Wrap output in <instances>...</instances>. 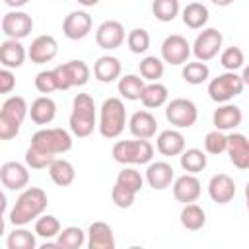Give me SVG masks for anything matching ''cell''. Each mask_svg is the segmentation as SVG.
Returning <instances> with one entry per match:
<instances>
[{
  "instance_id": "6da1fadb",
  "label": "cell",
  "mask_w": 249,
  "mask_h": 249,
  "mask_svg": "<svg viewBox=\"0 0 249 249\" xmlns=\"http://www.w3.org/2000/svg\"><path fill=\"white\" fill-rule=\"evenodd\" d=\"M72 148V134L64 128H41L31 136V146L25 152V163L31 169H47L58 154Z\"/></svg>"
},
{
  "instance_id": "d6986e66",
  "label": "cell",
  "mask_w": 249,
  "mask_h": 249,
  "mask_svg": "<svg viewBox=\"0 0 249 249\" xmlns=\"http://www.w3.org/2000/svg\"><path fill=\"white\" fill-rule=\"evenodd\" d=\"M241 121H243V113L233 103H220V107L214 109V113H212L214 126L218 130H224V132L237 128L241 124Z\"/></svg>"
},
{
  "instance_id": "f1b7e54d",
  "label": "cell",
  "mask_w": 249,
  "mask_h": 249,
  "mask_svg": "<svg viewBox=\"0 0 249 249\" xmlns=\"http://www.w3.org/2000/svg\"><path fill=\"white\" fill-rule=\"evenodd\" d=\"M181 18H183V23L189 27V29H202L210 18V12L204 4L200 2H191L183 8L181 12Z\"/></svg>"
},
{
  "instance_id": "ab89813d",
  "label": "cell",
  "mask_w": 249,
  "mask_h": 249,
  "mask_svg": "<svg viewBox=\"0 0 249 249\" xmlns=\"http://www.w3.org/2000/svg\"><path fill=\"white\" fill-rule=\"evenodd\" d=\"M204 150L210 154V156H220L222 152L228 150V134H224V130H210L206 136H204Z\"/></svg>"
},
{
  "instance_id": "7dc6e473",
  "label": "cell",
  "mask_w": 249,
  "mask_h": 249,
  "mask_svg": "<svg viewBox=\"0 0 249 249\" xmlns=\"http://www.w3.org/2000/svg\"><path fill=\"white\" fill-rule=\"evenodd\" d=\"M29 0H4V4L8 6V8H14V10H19L21 6H25Z\"/></svg>"
},
{
  "instance_id": "e0dca14e",
  "label": "cell",
  "mask_w": 249,
  "mask_h": 249,
  "mask_svg": "<svg viewBox=\"0 0 249 249\" xmlns=\"http://www.w3.org/2000/svg\"><path fill=\"white\" fill-rule=\"evenodd\" d=\"M200 187L202 185L195 173H185L173 181V196H175V200H179L183 204L195 202L200 196V191H202Z\"/></svg>"
},
{
  "instance_id": "7a4b0ae2",
  "label": "cell",
  "mask_w": 249,
  "mask_h": 249,
  "mask_svg": "<svg viewBox=\"0 0 249 249\" xmlns=\"http://www.w3.org/2000/svg\"><path fill=\"white\" fill-rule=\"evenodd\" d=\"M47 204H49V198L43 189L27 187L16 198V204L12 206L8 220L12 226H27L47 210Z\"/></svg>"
},
{
  "instance_id": "b9f144b4",
  "label": "cell",
  "mask_w": 249,
  "mask_h": 249,
  "mask_svg": "<svg viewBox=\"0 0 249 249\" xmlns=\"http://www.w3.org/2000/svg\"><path fill=\"white\" fill-rule=\"evenodd\" d=\"M243 62H245V56H243V51L239 47L231 45V47L224 49L222 54H220V64L230 72H235V70L243 68Z\"/></svg>"
},
{
  "instance_id": "ba28073f",
  "label": "cell",
  "mask_w": 249,
  "mask_h": 249,
  "mask_svg": "<svg viewBox=\"0 0 249 249\" xmlns=\"http://www.w3.org/2000/svg\"><path fill=\"white\" fill-rule=\"evenodd\" d=\"M54 72V78H56V86L60 91H66L70 88H80V86H86L88 80H89V66L84 62V60H68L64 64H58L53 68Z\"/></svg>"
},
{
  "instance_id": "484cf974",
  "label": "cell",
  "mask_w": 249,
  "mask_h": 249,
  "mask_svg": "<svg viewBox=\"0 0 249 249\" xmlns=\"http://www.w3.org/2000/svg\"><path fill=\"white\" fill-rule=\"evenodd\" d=\"M93 76L101 84H111L121 78V60L111 54H103L93 64Z\"/></svg>"
},
{
  "instance_id": "c3c4849f",
  "label": "cell",
  "mask_w": 249,
  "mask_h": 249,
  "mask_svg": "<svg viewBox=\"0 0 249 249\" xmlns=\"http://www.w3.org/2000/svg\"><path fill=\"white\" fill-rule=\"evenodd\" d=\"M212 4H216V6H220V8H226V6H230V4H233V0H210Z\"/></svg>"
},
{
  "instance_id": "cb8c5ba5",
  "label": "cell",
  "mask_w": 249,
  "mask_h": 249,
  "mask_svg": "<svg viewBox=\"0 0 249 249\" xmlns=\"http://www.w3.org/2000/svg\"><path fill=\"white\" fill-rule=\"evenodd\" d=\"M88 247L89 249H115V235L109 224L93 222L88 228Z\"/></svg>"
},
{
  "instance_id": "ffe728a7",
  "label": "cell",
  "mask_w": 249,
  "mask_h": 249,
  "mask_svg": "<svg viewBox=\"0 0 249 249\" xmlns=\"http://www.w3.org/2000/svg\"><path fill=\"white\" fill-rule=\"evenodd\" d=\"M175 181V171L167 161H152L146 169V183L154 191H163Z\"/></svg>"
},
{
  "instance_id": "f35d334b",
  "label": "cell",
  "mask_w": 249,
  "mask_h": 249,
  "mask_svg": "<svg viewBox=\"0 0 249 249\" xmlns=\"http://www.w3.org/2000/svg\"><path fill=\"white\" fill-rule=\"evenodd\" d=\"M35 233L43 239H53L60 233V222L53 214H41L35 220Z\"/></svg>"
},
{
  "instance_id": "f907efd6",
  "label": "cell",
  "mask_w": 249,
  "mask_h": 249,
  "mask_svg": "<svg viewBox=\"0 0 249 249\" xmlns=\"http://www.w3.org/2000/svg\"><path fill=\"white\" fill-rule=\"evenodd\" d=\"M78 4H82V6H86V8H89V6H95V4H99V0H76Z\"/></svg>"
},
{
  "instance_id": "74e56055",
  "label": "cell",
  "mask_w": 249,
  "mask_h": 249,
  "mask_svg": "<svg viewBox=\"0 0 249 249\" xmlns=\"http://www.w3.org/2000/svg\"><path fill=\"white\" fill-rule=\"evenodd\" d=\"M140 76L148 82H160V78L163 76V58H158V56H144L140 60Z\"/></svg>"
},
{
  "instance_id": "4dcf8cb0",
  "label": "cell",
  "mask_w": 249,
  "mask_h": 249,
  "mask_svg": "<svg viewBox=\"0 0 249 249\" xmlns=\"http://www.w3.org/2000/svg\"><path fill=\"white\" fill-rule=\"evenodd\" d=\"M167 97H169V91H167V88L163 84L150 82V84H146L140 101H142V105L146 109H158V107L167 103Z\"/></svg>"
},
{
  "instance_id": "bcb514c9",
  "label": "cell",
  "mask_w": 249,
  "mask_h": 249,
  "mask_svg": "<svg viewBox=\"0 0 249 249\" xmlns=\"http://www.w3.org/2000/svg\"><path fill=\"white\" fill-rule=\"evenodd\" d=\"M16 88V76L12 74V68L0 70V93H10Z\"/></svg>"
},
{
  "instance_id": "f5cc1de1",
  "label": "cell",
  "mask_w": 249,
  "mask_h": 249,
  "mask_svg": "<svg viewBox=\"0 0 249 249\" xmlns=\"http://www.w3.org/2000/svg\"><path fill=\"white\" fill-rule=\"evenodd\" d=\"M245 202H247V210H249V181L245 185Z\"/></svg>"
},
{
  "instance_id": "8992f818",
  "label": "cell",
  "mask_w": 249,
  "mask_h": 249,
  "mask_svg": "<svg viewBox=\"0 0 249 249\" xmlns=\"http://www.w3.org/2000/svg\"><path fill=\"white\" fill-rule=\"evenodd\" d=\"M111 156L117 163L123 165H142L150 163L154 158V146L148 140L136 138V140H119L115 142Z\"/></svg>"
},
{
  "instance_id": "277c9868",
  "label": "cell",
  "mask_w": 249,
  "mask_h": 249,
  "mask_svg": "<svg viewBox=\"0 0 249 249\" xmlns=\"http://www.w3.org/2000/svg\"><path fill=\"white\" fill-rule=\"evenodd\" d=\"M27 115H29L27 101L21 95H10L0 107V138L2 140L16 138Z\"/></svg>"
},
{
  "instance_id": "d590c367",
  "label": "cell",
  "mask_w": 249,
  "mask_h": 249,
  "mask_svg": "<svg viewBox=\"0 0 249 249\" xmlns=\"http://www.w3.org/2000/svg\"><path fill=\"white\" fill-rule=\"evenodd\" d=\"M181 76L187 84L191 86H198L202 82H206L210 78V68L206 62L202 60H196V62H185L183 70H181Z\"/></svg>"
},
{
  "instance_id": "2e32d148",
  "label": "cell",
  "mask_w": 249,
  "mask_h": 249,
  "mask_svg": "<svg viewBox=\"0 0 249 249\" xmlns=\"http://www.w3.org/2000/svg\"><path fill=\"white\" fill-rule=\"evenodd\" d=\"M58 53V43L53 35H39L31 41L27 49V56L33 64H47Z\"/></svg>"
},
{
  "instance_id": "f6af8a7d",
  "label": "cell",
  "mask_w": 249,
  "mask_h": 249,
  "mask_svg": "<svg viewBox=\"0 0 249 249\" xmlns=\"http://www.w3.org/2000/svg\"><path fill=\"white\" fill-rule=\"evenodd\" d=\"M35 88H37V91H41V93H45V95L56 91L58 86H56L54 72H53V70H43V72H39V74L35 76Z\"/></svg>"
},
{
  "instance_id": "d4e9b609",
  "label": "cell",
  "mask_w": 249,
  "mask_h": 249,
  "mask_svg": "<svg viewBox=\"0 0 249 249\" xmlns=\"http://www.w3.org/2000/svg\"><path fill=\"white\" fill-rule=\"evenodd\" d=\"M27 51L18 39H6L0 45V62L4 68H19L25 62Z\"/></svg>"
},
{
  "instance_id": "9a60e30c",
  "label": "cell",
  "mask_w": 249,
  "mask_h": 249,
  "mask_svg": "<svg viewBox=\"0 0 249 249\" xmlns=\"http://www.w3.org/2000/svg\"><path fill=\"white\" fill-rule=\"evenodd\" d=\"M89 31H91V16L84 10L70 12L62 21V33L72 41H80L88 37Z\"/></svg>"
},
{
  "instance_id": "681fc988",
  "label": "cell",
  "mask_w": 249,
  "mask_h": 249,
  "mask_svg": "<svg viewBox=\"0 0 249 249\" xmlns=\"http://www.w3.org/2000/svg\"><path fill=\"white\" fill-rule=\"evenodd\" d=\"M241 78H243V84H245V86H249V64H247V66H243Z\"/></svg>"
},
{
  "instance_id": "816d5d0a",
  "label": "cell",
  "mask_w": 249,
  "mask_h": 249,
  "mask_svg": "<svg viewBox=\"0 0 249 249\" xmlns=\"http://www.w3.org/2000/svg\"><path fill=\"white\" fill-rule=\"evenodd\" d=\"M53 247H58V243H56V241H49V239L41 245V249H53Z\"/></svg>"
},
{
  "instance_id": "9c48e42d",
  "label": "cell",
  "mask_w": 249,
  "mask_h": 249,
  "mask_svg": "<svg viewBox=\"0 0 249 249\" xmlns=\"http://www.w3.org/2000/svg\"><path fill=\"white\" fill-rule=\"evenodd\" d=\"M165 119L175 128H191L198 119V109L191 99L175 97L165 105Z\"/></svg>"
},
{
  "instance_id": "44dd1931",
  "label": "cell",
  "mask_w": 249,
  "mask_h": 249,
  "mask_svg": "<svg viewBox=\"0 0 249 249\" xmlns=\"http://www.w3.org/2000/svg\"><path fill=\"white\" fill-rule=\"evenodd\" d=\"M208 195L214 202L218 204H228L233 196H235V183L230 175L226 173H216L212 175L210 183H208Z\"/></svg>"
},
{
  "instance_id": "8d00e7d4",
  "label": "cell",
  "mask_w": 249,
  "mask_h": 249,
  "mask_svg": "<svg viewBox=\"0 0 249 249\" xmlns=\"http://www.w3.org/2000/svg\"><path fill=\"white\" fill-rule=\"evenodd\" d=\"M181 12V6H179V0H154L152 2V14L156 19L167 23V21H173Z\"/></svg>"
},
{
  "instance_id": "60d3db41",
  "label": "cell",
  "mask_w": 249,
  "mask_h": 249,
  "mask_svg": "<svg viewBox=\"0 0 249 249\" xmlns=\"http://www.w3.org/2000/svg\"><path fill=\"white\" fill-rule=\"evenodd\" d=\"M126 45H128L130 53L142 54V53H146L150 49V33L146 29H142V27H136L126 35Z\"/></svg>"
},
{
  "instance_id": "3957f363",
  "label": "cell",
  "mask_w": 249,
  "mask_h": 249,
  "mask_svg": "<svg viewBox=\"0 0 249 249\" xmlns=\"http://www.w3.org/2000/svg\"><path fill=\"white\" fill-rule=\"evenodd\" d=\"M70 132L78 138H86L93 132L97 126L95 119V101L89 93H78L72 101V113H70Z\"/></svg>"
},
{
  "instance_id": "7bdbcfd3",
  "label": "cell",
  "mask_w": 249,
  "mask_h": 249,
  "mask_svg": "<svg viewBox=\"0 0 249 249\" xmlns=\"http://www.w3.org/2000/svg\"><path fill=\"white\" fill-rule=\"evenodd\" d=\"M136 195H138L136 191L124 187V185L119 183V181H115L113 191H111V198H113V204H115L117 208H130L132 202H134V198H136Z\"/></svg>"
},
{
  "instance_id": "8fae6325",
  "label": "cell",
  "mask_w": 249,
  "mask_h": 249,
  "mask_svg": "<svg viewBox=\"0 0 249 249\" xmlns=\"http://www.w3.org/2000/svg\"><path fill=\"white\" fill-rule=\"evenodd\" d=\"M0 25H2V33L8 39L21 41L33 31V18L27 12L12 10V12H6L2 16V23Z\"/></svg>"
},
{
  "instance_id": "5bb4252c",
  "label": "cell",
  "mask_w": 249,
  "mask_h": 249,
  "mask_svg": "<svg viewBox=\"0 0 249 249\" xmlns=\"http://www.w3.org/2000/svg\"><path fill=\"white\" fill-rule=\"evenodd\" d=\"M95 43L105 51L119 49L124 43V27H123V23L117 21V19L103 21L95 31Z\"/></svg>"
},
{
  "instance_id": "836d02e7",
  "label": "cell",
  "mask_w": 249,
  "mask_h": 249,
  "mask_svg": "<svg viewBox=\"0 0 249 249\" xmlns=\"http://www.w3.org/2000/svg\"><path fill=\"white\" fill-rule=\"evenodd\" d=\"M56 243L60 249H80L84 243H88V231L78 226H68L60 230V233L56 235Z\"/></svg>"
},
{
  "instance_id": "ac0fdd59",
  "label": "cell",
  "mask_w": 249,
  "mask_h": 249,
  "mask_svg": "<svg viewBox=\"0 0 249 249\" xmlns=\"http://www.w3.org/2000/svg\"><path fill=\"white\" fill-rule=\"evenodd\" d=\"M228 156L237 169H249V140L241 132L228 134Z\"/></svg>"
},
{
  "instance_id": "5b68a950",
  "label": "cell",
  "mask_w": 249,
  "mask_h": 249,
  "mask_svg": "<svg viewBox=\"0 0 249 249\" xmlns=\"http://www.w3.org/2000/svg\"><path fill=\"white\" fill-rule=\"evenodd\" d=\"M124 124H126V109H124V103L119 97L105 99L101 103V109H99V123H97L99 134L103 138H109V140L111 138H117L124 130Z\"/></svg>"
},
{
  "instance_id": "83f0119b",
  "label": "cell",
  "mask_w": 249,
  "mask_h": 249,
  "mask_svg": "<svg viewBox=\"0 0 249 249\" xmlns=\"http://www.w3.org/2000/svg\"><path fill=\"white\" fill-rule=\"evenodd\" d=\"M47 171H49V177L53 179V183L58 185V187H68V185H72L74 179H76V169H74V165H72L68 160L56 158V160L47 167Z\"/></svg>"
},
{
  "instance_id": "f546056e",
  "label": "cell",
  "mask_w": 249,
  "mask_h": 249,
  "mask_svg": "<svg viewBox=\"0 0 249 249\" xmlns=\"http://www.w3.org/2000/svg\"><path fill=\"white\" fill-rule=\"evenodd\" d=\"M144 88H146L144 78H140L138 74H126V76H121V78H119V84H117L119 93H121L126 101H136V99H140Z\"/></svg>"
},
{
  "instance_id": "7c38bea8",
  "label": "cell",
  "mask_w": 249,
  "mask_h": 249,
  "mask_svg": "<svg viewBox=\"0 0 249 249\" xmlns=\"http://www.w3.org/2000/svg\"><path fill=\"white\" fill-rule=\"evenodd\" d=\"M193 49L183 35H167L161 43V58L171 66H181L189 60Z\"/></svg>"
},
{
  "instance_id": "4fadbf2b",
  "label": "cell",
  "mask_w": 249,
  "mask_h": 249,
  "mask_svg": "<svg viewBox=\"0 0 249 249\" xmlns=\"http://www.w3.org/2000/svg\"><path fill=\"white\" fill-rule=\"evenodd\" d=\"M29 165L19 161H6L0 167V181L8 191H21L29 183Z\"/></svg>"
},
{
  "instance_id": "603a6c76",
  "label": "cell",
  "mask_w": 249,
  "mask_h": 249,
  "mask_svg": "<svg viewBox=\"0 0 249 249\" xmlns=\"http://www.w3.org/2000/svg\"><path fill=\"white\" fill-rule=\"evenodd\" d=\"M156 148L161 156L165 158H173V156H181L185 150V136L175 130V128H167L161 130L156 138Z\"/></svg>"
},
{
  "instance_id": "d6a6232c",
  "label": "cell",
  "mask_w": 249,
  "mask_h": 249,
  "mask_svg": "<svg viewBox=\"0 0 249 249\" xmlns=\"http://www.w3.org/2000/svg\"><path fill=\"white\" fill-rule=\"evenodd\" d=\"M179 220H181V226H183L185 230L196 231V230H200V228L206 224V214H204V210H202L198 204L189 202V204L183 206V210H181V214H179Z\"/></svg>"
},
{
  "instance_id": "ee69618b",
  "label": "cell",
  "mask_w": 249,
  "mask_h": 249,
  "mask_svg": "<svg viewBox=\"0 0 249 249\" xmlns=\"http://www.w3.org/2000/svg\"><path fill=\"white\" fill-rule=\"evenodd\" d=\"M117 181L123 183L124 187L136 191V193H140V189L144 187V177H142L140 171L134 169V167H124V169H121L119 175H117Z\"/></svg>"
},
{
  "instance_id": "52a82bcc",
  "label": "cell",
  "mask_w": 249,
  "mask_h": 249,
  "mask_svg": "<svg viewBox=\"0 0 249 249\" xmlns=\"http://www.w3.org/2000/svg\"><path fill=\"white\" fill-rule=\"evenodd\" d=\"M243 78L235 72L226 70L224 74H218L208 82V95L214 103H230L243 91Z\"/></svg>"
},
{
  "instance_id": "1f68e13d",
  "label": "cell",
  "mask_w": 249,
  "mask_h": 249,
  "mask_svg": "<svg viewBox=\"0 0 249 249\" xmlns=\"http://www.w3.org/2000/svg\"><path fill=\"white\" fill-rule=\"evenodd\" d=\"M179 163L187 173L196 175L206 167L208 156H206V152H202L198 148H189V150H183V154L179 156Z\"/></svg>"
},
{
  "instance_id": "e575fe53",
  "label": "cell",
  "mask_w": 249,
  "mask_h": 249,
  "mask_svg": "<svg viewBox=\"0 0 249 249\" xmlns=\"http://www.w3.org/2000/svg\"><path fill=\"white\" fill-rule=\"evenodd\" d=\"M37 233H31L23 226H14V230L6 237L8 249H35L37 247Z\"/></svg>"
},
{
  "instance_id": "4316f807",
  "label": "cell",
  "mask_w": 249,
  "mask_h": 249,
  "mask_svg": "<svg viewBox=\"0 0 249 249\" xmlns=\"http://www.w3.org/2000/svg\"><path fill=\"white\" fill-rule=\"evenodd\" d=\"M54 115H56V103H54L49 95L37 97V99L31 103V107H29V119H31L35 124H41V126L53 123Z\"/></svg>"
},
{
  "instance_id": "30bf717a",
  "label": "cell",
  "mask_w": 249,
  "mask_h": 249,
  "mask_svg": "<svg viewBox=\"0 0 249 249\" xmlns=\"http://www.w3.org/2000/svg\"><path fill=\"white\" fill-rule=\"evenodd\" d=\"M222 41H224V37L216 27H206L196 35V39L193 43V54L196 56V60L208 62L214 56H218V53L222 49Z\"/></svg>"
},
{
  "instance_id": "7402d4cb",
  "label": "cell",
  "mask_w": 249,
  "mask_h": 249,
  "mask_svg": "<svg viewBox=\"0 0 249 249\" xmlns=\"http://www.w3.org/2000/svg\"><path fill=\"white\" fill-rule=\"evenodd\" d=\"M128 128L134 138L150 140L152 136H156L158 121L150 111H136V113H132V117L128 121Z\"/></svg>"
}]
</instances>
